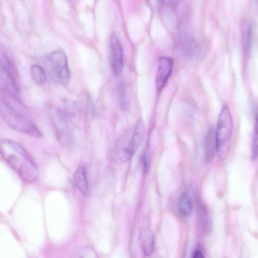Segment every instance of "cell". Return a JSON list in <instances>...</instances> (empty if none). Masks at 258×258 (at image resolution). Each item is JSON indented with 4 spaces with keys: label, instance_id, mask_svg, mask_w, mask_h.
<instances>
[{
    "label": "cell",
    "instance_id": "obj_9",
    "mask_svg": "<svg viewBox=\"0 0 258 258\" xmlns=\"http://www.w3.org/2000/svg\"><path fill=\"white\" fill-rule=\"evenodd\" d=\"M173 68V60L169 57L159 58L156 76L155 85L157 90L161 91L171 75Z\"/></svg>",
    "mask_w": 258,
    "mask_h": 258
},
{
    "label": "cell",
    "instance_id": "obj_1",
    "mask_svg": "<svg viewBox=\"0 0 258 258\" xmlns=\"http://www.w3.org/2000/svg\"><path fill=\"white\" fill-rule=\"evenodd\" d=\"M0 151L3 159L24 180L33 182L37 180L39 171L37 165L21 145L4 139L1 141Z\"/></svg>",
    "mask_w": 258,
    "mask_h": 258
},
{
    "label": "cell",
    "instance_id": "obj_3",
    "mask_svg": "<svg viewBox=\"0 0 258 258\" xmlns=\"http://www.w3.org/2000/svg\"><path fill=\"white\" fill-rule=\"evenodd\" d=\"M0 111L5 121L14 130L35 138L42 136L40 131L31 121L5 100H1Z\"/></svg>",
    "mask_w": 258,
    "mask_h": 258
},
{
    "label": "cell",
    "instance_id": "obj_17",
    "mask_svg": "<svg viewBox=\"0 0 258 258\" xmlns=\"http://www.w3.org/2000/svg\"><path fill=\"white\" fill-rule=\"evenodd\" d=\"M258 157V127L254 125L251 143V158L255 160Z\"/></svg>",
    "mask_w": 258,
    "mask_h": 258
},
{
    "label": "cell",
    "instance_id": "obj_12",
    "mask_svg": "<svg viewBox=\"0 0 258 258\" xmlns=\"http://www.w3.org/2000/svg\"><path fill=\"white\" fill-rule=\"evenodd\" d=\"M141 247L146 255L151 254L153 250L154 241L151 231L148 229L142 230L140 234Z\"/></svg>",
    "mask_w": 258,
    "mask_h": 258
},
{
    "label": "cell",
    "instance_id": "obj_15",
    "mask_svg": "<svg viewBox=\"0 0 258 258\" xmlns=\"http://www.w3.org/2000/svg\"><path fill=\"white\" fill-rule=\"evenodd\" d=\"M253 36V28L251 23L247 24L243 30L242 43L244 52L246 55H248L252 43Z\"/></svg>",
    "mask_w": 258,
    "mask_h": 258
},
{
    "label": "cell",
    "instance_id": "obj_8",
    "mask_svg": "<svg viewBox=\"0 0 258 258\" xmlns=\"http://www.w3.org/2000/svg\"><path fill=\"white\" fill-rule=\"evenodd\" d=\"M110 62L112 73L115 77L119 76L122 72L123 58L121 43L115 34L110 39Z\"/></svg>",
    "mask_w": 258,
    "mask_h": 258
},
{
    "label": "cell",
    "instance_id": "obj_11",
    "mask_svg": "<svg viewBox=\"0 0 258 258\" xmlns=\"http://www.w3.org/2000/svg\"><path fill=\"white\" fill-rule=\"evenodd\" d=\"M74 180L80 192L83 195L87 196L89 194V185L86 172L83 167L79 166L77 169L74 175Z\"/></svg>",
    "mask_w": 258,
    "mask_h": 258
},
{
    "label": "cell",
    "instance_id": "obj_2",
    "mask_svg": "<svg viewBox=\"0 0 258 258\" xmlns=\"http://www.w3.org/2000/svg\"><path fill=\"white\" fill-rule=\"evenodd\" d=\"M145 133L142 119L137 122L131 135H124L116 143L112 154V160L118 164H122L129 160L140 146Z\"/></svg>",
    "mask_w": 258,
    "mask_h": 258
},
{
    "label": "cell",
    "instance_id": "obj_20",
    "mask_svg": "<svg viewBox=\"0 0 258 258\" xmlns=\"http://www.w3.org/2000/svg\"><path fill=\"white\" fill-rule=\"evenodd\" d=\"M254 125L258 127V106L255 109V124Z\"/></svg>",
    "mask_w": 258,
    "mask_h": 258
},
{
    "label": "cell",
    "instance_id": "obj_5",
    "mask_svg": "<svg viewBox=\"0 0 258 258\" xmlns=\"http://www.w3.org/2000/svg\"><path fill=\"white\" fill-rule=\"evenodd\" d=\"M48 70L54 81L62 86H66L70 80V71L67 56L62 50H56L46 58Z\"/></svg>",
    "mask_w": 258,
    "mask_h": 258
},
{
    "label": "cell",
    "instance_id": "obj_18",
    "mask_svg": "<svg viewBox=\"0 0 258 258\" xmlns=\"http://www.w3.org/2000/svg\"><path fill=\"white\" fill-rule=\"evenodd\" d=\"M77 257H95L96 253L95 250L90 246H85L80 248L76 253Z\"/></svg>",
    "mask_w": 258,
    "mask_h": 258
},
{
    "label": "cell",
    "instance_id": "obj_4",
    "mask_svg": "<svg viewBox=\"0 0 258 258\" xmlns=\"http://www.w3.org/2000/svg\"><path fill=\"white\" fill-rule=\"evenodd\" d=\"M233 120L230 109L224 105L219 113L216 131L217 154L223 157L228 147L233 133Z\"/></svg>",
    "mask_w": 258,
    "mask_h": 258
},
{
    "label": "cell",
    "instance_id": "obj_7",
    "mask_svg": "<svg viewBox=\"0 0 258 258\" xmlns=\"http://www.w3.org/2000/svg\"><path fill=\"white\" fill-rule=\"evenodd\" d=\"M15 68L1 65L0 86L6 95L20 101L19 88L16 81Z\"/></svg>",
    "mask_w": 258,
    "mask_h": 258
},
{
    "label": "cell",
    "instance_id": "obj_14",
    "mask_svg": "<svg viewBox=\"0 0 258 258\" xmlns=\"http://www.w3.org/2000/svg\"><path fill=\"white\" fill-rule=\"evenodd\" d=\"M192 209V204L190 198L186 193H183L177 202L179 213L183 216H187L190 214Z\"/></svg>",
    "mask_w": 258,
    "mask_h": 258
},
{
    "label": "cell",
    "instance_id": "obj_16",
    "mask_svg": "<svg viewBox=\"0 0 258 258\" xmlns=\"http://www.w3.org/2000/svg\"><path fill=\"white\" fill-rule=\"evenodd\" d=\"M30 72L33 80L37 84L42 85L46 83L47 75L43 67L37 64L32 65Z\"/></svg>",
    "mask_w": 258,
    "mask_h": 258
},
{
    "label": "cell",
    "instance_id": "obj_10",
    "mask_svg": "<svg viewBox=\"0 0 258 258\" xmlns=\"http://www.w3.org/2000/svg\"><path fill=\"white\" fill-rule=\"evenodd\" d=\"M204 147L207 160H211L217 153L216 132L212 128L208 131L205 136Z\"/></svg>",
    "mask_w": 258,
    "mask_h": 258
},
{
    "label": "cell",
    "instance_id": "obj_13",
    "mask_svg": "<svg viewBox=\"0 0 258 258\" xmlns=\"http://www.w3.org/2000/svg\"><path fill=\"white\" fill-rule=\"evenodd\" d=\"M117 96L120 108L122 110H127L130 104L128 93L125 85L122 82L118 84Z\"/></svg>",
    "mask_w": 258,
    "mask_h": 258
},
{
    "label": "cell",
    "instance_id": "obj_6",
    "mask_svg": "<svg viewBox=\"0 0 258 258\" xmlns=\"http://www.w3.org/2000/svg\"><path fill=\"white\" fill-rule=\"evenodd\" d=\"M51 115L58 139L63 145L71 146L73 139L67 113L61 109H56L52 111Z\"/></svg>",
    "mask_w": 258,
    "mask_h": 258
},
{
    "label": "cell",
    "instance_id": "obj_19",
    "mask_svg": "<svg viewBox=\"0 0 258 258\" xmlns=\"http://www.w3.org/2000/svg\"><path fill=\"white\" fill-rule=\"evenodd\" d=\"M193 257L196 258H202L204 257V255L200 249H197L194 253Z\"/></svg>",
    "mask_w": 258,
    "mask_h": 258
}]
</instances>
